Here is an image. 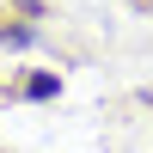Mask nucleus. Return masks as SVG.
<instances>
[{"label": "nucleus", "instance_id": "f257e3e1", "mask_svg": "<svg viewBox=\"0 0 153 153\" xmlns=\"http://www.w3.org/2000/svg\"><path fill=\"white\" fill-rule=\"evenodd\" d=\"M25 92H31V98H55V74H37V80L25 86Z\"/></svg>", "mask_w": 153, "mask_h": 153}, {"label": "nucleus", "instance_id": "f03ea898", "mask_svg": "<svg viewBox=\"0 0 153 153\" xmlns=\"http://www.w3.org/2000/svg\"><path fill=\"white\" fill-rule=\"evenodd\" d=\"M0 37H6V43H31V31H19V25H6V19H0Z\"/></svg>", "mask_w": 153, "mask_h": 153}]
</instances>
